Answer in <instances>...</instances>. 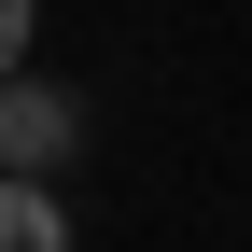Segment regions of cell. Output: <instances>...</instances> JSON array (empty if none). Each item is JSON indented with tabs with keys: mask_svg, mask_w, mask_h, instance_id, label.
Wrapping results in <instances>:
<instances>
[{
	"mask_svg": "<svg viewBox=\"0 0 252 252\" xmlns=\"http://www.w3.org/2000/svg\"><path fill=\"white\" fill-rule=\"evenodd\" d=\"M70 154H84V98L42 84V70H14L0 84V182H56Z\"/></svg>",
	"mask_w": 252,
	"mask_h": 252,
	"instance_id": "cell-1",
	"label": "cell"
},
{
	"mask_svg": "<svg viewBox=\"0 0 252 252\" xmlns=\"http://www.w3.org/2000/svg\"><path fill=\"white\" fill-rule=\"evenodd\" d=\"M0 252H70V210H56V182H0Z\"/></svg>",
	"mask_w": 252,
	"mask_h": 252,
	"instance_id": "cell-2",
	"label": "cell"
},
{
	"mask_svg": "<svg viewBox=\"0 0 252 252\" xmlns=\"http://www.w3.org/2000/svg\"><path fill=\"white\" fill-rule=\"evenodd\" d=\"M28 42H42V0H0V84L28 70Z\"/></svg>",
	"mask_w": 252,
	"mask_h": 252,
	"instance_id": "cell-3",
	"label": "cell"
}]
</instances>
